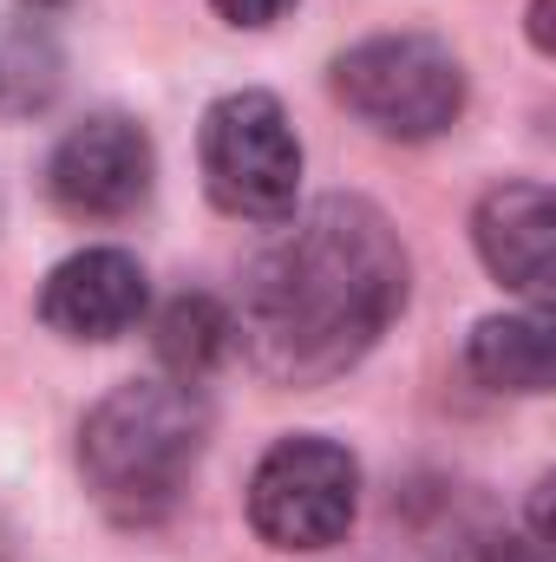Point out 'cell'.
I'll list each match as a JSON object with an SVG mask.
<instances>
[{"label": "cell", "mask_w": 556, "mask_h": 562, "mask_svg": "<svg viewBox=\"0 0 556 562\" xmlns=\"http://www.w3.org/2000/svg\"><path fill=\"white\" fill-rule=\"evenodd\" d=\"M407 249L367 196H321L243 281L236 347L276 386H327L360 367L407 307Z\"/></svg>", "instance_id": "obj_1"}, {"label": "cell", "mask_w": 556, "mask_h": 562, "mask_svg": "<svg viewBox=\"0 0 556 562\" xmlns=\"http://www.w3.org/2000/svg\"><path fill=\"white\" fill-rule=\"evenodd\" d=\"M203 438H210V406L197 400V386L184 380L112 386L79 425V471L92 504L125 530L164 524L203 464Z\"/></svg>", "instance_id": "obj_2"}, {"label": "cell", "mask_w": 556, "mask_h": 562, "mask_svg": "<svg viewBox=\"0 0 556 562\" xmlns=\"http://www.w3.org/2000/svg\"><path fill=\"white\" fill-rule=\"evenodd\" d=\"M334 99L380 138L425 144L458 125L465 66L432 33H374L334 59Z\"/></svg>", "instance_id": "obj_3"}, {"label": "cell", "mask_w": 556, "mask_h": 562, "mask_svg": "<svg viewBox=\"0 0 556 562\" xmlns=\"http://www.w3.org/2000/svg\"><path fill=\"white\" fill-rule=\"evenodd\" d=\"M203 190L236 223H288L301 196V138L276 92H223L203 112Z\"/></svg>", "instance_id": "obj_4"}, {"label": "cell", "mask_w": 556, "mask_h": 562, "mask_svg": "<svg viewBox=\"0 0 556 562\" xmlns=\"http://www.w3.org/2000/svg\"><path fill=\"white\" fill-rule=\"evenodd\" d=\"M360 517V464L347 445L294 431L249 477V524L269 550H334Z\"/></svg>", "instance_id": "obj_5"}, {"label": "cell", "mask_w": 556, "mask_h": 562, "mask_svg": "<svg viewBox=\"0 0 556 562\" xmlns=\"http://www.w3.org/2000/svg\"><path fill=\"white\" fill-rule=\"evenodd\" d=\"M157 177V150L151 132L125 112H92L86 125H73L46 157V196L79 216V223H119L151 196Z\"/></svg>", "instance_id": "obj_6"}, {"label": "cell", "mask_w": 556, "mask_h": 562, "mask_svg": "<svg viewBox=\"0 0 556 562\" xmlns=\"http://www.w3.org/2000/svg\"><path fill=\"white\" fill-rule=\"evenodd\" d=\"M151 307V281L125 249H79L40 288V321L66 340H119Z\"/></svg>", "instance_id": "obj_7"}, {"label": "cell", "mask_w": 556, "mask_h": 562, "mask_svg": "<svg viewBox=\"0 0 556 562\" xmlns=\"http://www.w3.org/2000/svg\"><path fill=\"white\" fill-rule=\"evenodd\" d=\"M471 243L478 262L524 294L531 307L551 301V262H556V196L544 183H498L471 210Z\"/></svg>", "instance_id": "obj_8"}, {"label": "cell", "mask_w": 556, "mask_h": 562, "mask_svg": "<svg viewBox=\"0 0 556 562\" xmlns=\"http://www.w3.org/2000/svg\"><path fill=\"white\" fill-rule=\"evenodd\" d=\"M465 367L478 386L491 393H551L556 380V327L544 307H524V314H485L465 340Z\"/></svg>", "instance_id": "obj_9"}, {"label": "cell", "mask_w": 556, "mask_h": 562, "mask_svg": "<svg viewBox=\"0 0 556 562\" xmlns=\"http://www.w3.org/2000/svg\"><path fill=\"white\" fill-rule=\"evenodd\" d=\"M157 367L184 386H203L230 353H236V321L216 294H177L164 314H157Z\"/></svg>", "instance_id": "obj_10"}, {"label": "cell", "mask_w": 556, "mask_h": 562, "mask_svg": "<svg viewBox=\"0 0 556 562\" xmlns=\"http://www.w3.org/2000/svg\"><path fill=\"white\" fill-rule=\"evenodd\" d=\"M210 7H216L230 26H276L294 0H210Z\"/></svg>", "instance_id": "obj_11"}, {"label": "cell", "mask_w": 556, "mask_h": 562, "mask_svg": "<svg viewBox=\"0 0 556 562\" xmlns=\"http://www.w3.org/2000/svg\"><path fill=\"white\" fill-rule=\"evenodd\" d=\"M471 562H544V543L537 537H485Z\"/></svg>", "instance_id": "obj_12"}, {"label": "cell", "mask_w": 556, "mask_h": 562, "mask_svg": "<svg viewBox=\"0 0 556 562\" xmlns=\"http://www.w3.org/2000/svg\"><path fill=\"white\" fill-rule=\"evenodd\" d=\"M531 40H537V53H551V0L531 7Z\"/></svg>", "instance_id": "obj_13"}, {"label": "cell", "mask_w": 556, "mask_h": 562, "mask_svg": "<svg viewBox=\"0 0 556 562\" xmlns=\"http://www.w3.org/2000/svg\"><path fill=\"white\" fill-rule=\"evenodd\" d=\"M26 7H59V0H26Z\"/></svg>", "instance_id": "obj_14"}]
</instances>
